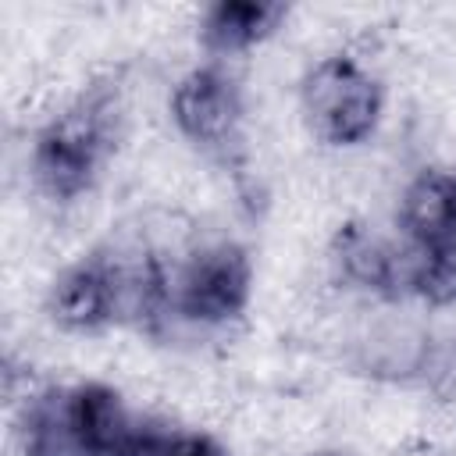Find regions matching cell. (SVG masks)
<instances>
[{
	"label": "cell",
	"instance_id": "obj_1",
	"mask_svg": "<svg viewBox=\"0 0 456 456\" xmlns=\"http://www.w3.org/2000/svg\"><path fill=\"white\" fill-rule=\"evenodd\" d=\"M118 132V86L96 82L57 110L32 142V178L43 196L71 203L93 189Z\"/></svg>",
	"mask_w": 456,
	"mask_h": 456
},
{
	"label": "cell",
	"instance_id": "obj_2",
	"mask_svg": "<svg viewBox=\"0 0 456 456\" xmlns=\"http://www.w3.org/2000/svg\"><path fill=\"white\" fill-rule=\"evenodd\" d=\"M121 395L100 381L53 385L25 403V456H118L132 431Z\"/></svg>",
	"mask_w": 456,
	"mask_h": 456
},
{
	"label": "cell",
	"instance_id": "obj_3",
	"mask_svg": "<svg viewBox=\"0 0 456 456\" xmlns=\"http://www.w3.org/2000/svg\"><path fill=\"white\" fill-rule=\"evenodd\" d=\"M299 103L317 139L331 146H356L378 128L385 93L356 57L331 53L303 75Z\"/></svg>",
	"mask_w": 456,
	"mask_h": 456
},
{
	"label": "cell",
	"instance_id": "obj_4",
	"mask_svg": "<svg viewBox=\"0 0 456 456\" xmlns=\"http://www.w3.org/2000/svg\"><path fill=\"white\" fill-rule=\"evenodd\" d=\"M253 292V264L235 242L192 249L171 271V314L192 324L235 321Z\"/></svg>",
	"mask_w": 456,
	"mask_h": 456
},
{
	"label": "cell",
	"instance_id": "obj_5",
	"mask_svg": "<svg viewBox=\"0 0 456 456\" xmlns=\"http://www.w3.org/2000/svg\"><path fill=\"white\" fill-rule=\"evenodd\" d=\"M171 118L192 146H200L207 153H224L235 142L239 121H242L239 86L232 82V75L224 68L200 64L175 82Z\"/></svg>",
	"mask_w": 456,
	"mask_h": 456
},
{
	"label": "cell",
	"instance_id": "obj_6",
	"mask_svg": "<svg viewBox=\"0 0 456 456\" xmlns=\"http://www.w3.org/2000/svg\"><path fill=\"white\" fill-rule=\"evenodd\" d=\"M46 314L64 331H96L121 321V296L110 253L96 249L64 267L46 292Z\"/></svg>",
	"mask_w": 456,
	"mask_h": 456
},
{
	"label": "cell",
	"instance_id": "obj_7",
	"mask_svg": "<svg viewBox=\"0 0 456 456\" xmlns=\"http://www.w3.org/2000/svg\"><path fill=\"white\" fill-rule=\"evenodd\" d=\"M331 260L338 267V278L378 292V296H399L406 292V278H410V249L406 242L395 249L392 242H385L378 232H370L367 224H346L335 235L331 246Z\"/></svg>",
	"mask_w": 456,
	"mask_h": 456
},
{
	"label": "cell",
	"instance_id": "obj_8",
	"mask_svg": "<svg viewBox=\"0 0 456 456\" xmlns=\"http://www.w3.org/2000/svg\"><path fill=\"white\" fill-rule=\"evenodd\" d=\"M399 228L410 249H438L456 242V175L420 171L399 200Z\"/></svg>",
	"mask_w": 456,
	"mask_h": 456
},
{
	"label": "cell",
	"instance_id": "obj_9",
	"mask_svg": "<svg viewBox=\"0 0 456 456\" xmlns=\"http://www.w3.org/2000/svg\"><path fill=\"white\" fill-rule=\"evenodd\" d=\"M289 7L285 4H264V0H221L203 11L200 21V43L207 53L228 57L256 46L267 39L281 21Z\"/></svg>",
	"mask_w": 456,
	"mask_h": 456
},
{
	"label": "cell",
	"instance_id": "obj_10",
	"mask_svg": "<svg viewBox=\"0 0 456 456\" xmlns=\"http://www.w3.org/2000/svg\"><path fill=\"white\" fill-rule=\"evenodd\" d=\"M118 456H228L224 445L203 431H171L160 424L135 420Z\"/></svg>",
	"mask_w": 456,
	"mask_h": 456
},
{
	"label": "cell",
	"instance_id": "obj_11",
	"mask_svg": "<svg viewBox=\"0 0 456 456\" xmlns=\"http://www.w3.org/2000/svg\"><path fill=\"white\" fill-rule=\"evenodd\" d=\"M406 292L420 296L431 306L456 303V242L438 246V249H410Z\"/></svg>",
	"mask_w": 456,
	"mask_h": 456
},
{
	"label": "cell",
	"instance_id": "obj_12",
	"mask_svg": "<svg viewBox=\"0 0 456 456\" xmlns=\"http://www.w3.org/2000/svg\"><path fill=\"white\" fill-rule=\"evenodd\" d=\"M317 456H335V452H317Z\"/></svg>",
	"mask_w": 456,
	"mask_h": 456
}]
</instances>
